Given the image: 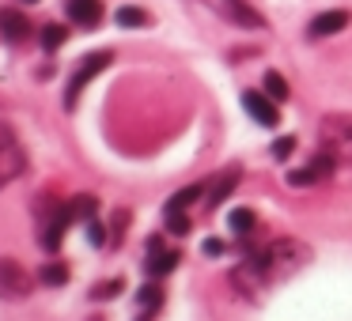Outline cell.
Returning <instances> with one entry per match:
<instances>
[{"label":"cell","mask_w":352,"mask_h":321,"mask_svg":"<svg viewBox=\"0 0 352 321\" xmlns=\"http://www.w3.org/2000/svg\"><path fill=\"white\" fill-rule=\"evenodd\" d=\"M261 261H265V272H269V283L276 280H292L296 272H303L307 265L314 261V250L299 238H276L261 250Z\"/></svg>","instance_id":"obj_1"},{"label":"cell","mask_w":352,"mask_h":321,"mask_svg":"<svg viewBox=\"0 0 352 321\" xmlns=\"http://www.w3.org/2000/svg\"><path fill=\"white\" fill-rule=\"evenodd\" d=\"M318 147L337 159V167H352V114H326L318 121Z\"/></svg>","instance_id":"obj_2"},{"label":"cell","mask_w":352,"mask_h":321,"mask_svg":"<svg viewBox=\"0 0 352 321\" xmlns=\"http://www.w3.org/2000/svg\"><path fill=\"white\" fill-rule=\"evenodd\" d=\"M27 170V152L23 144L16 140V132L8 129V125L0 121V189L4 185H12L19 174Z\"/></svg>","instance_id":"obj_3"},{"label":"cell","mask_w":352,"mask_h":321,"mask_svg":"<svg viewBox=\"0 0 352 321\" xmlns=\"http://www.w3.org/2000/svg\"><path fill=\"white\" fill-rule=\"evenodd\" d=\"M337 170V159L329 152H314L311 155V163L307 167H299V170H288V185H296V189H307V185H322V182H329V174Z\"/></svg>","instance_id":"obj_4"},{"label":"cell","mask_w":352,"mask_h":321,"mask_svg":"<svg viewBox=\"0 0 352 321\" xmlns=\"http://www.w3.org/2000/svg\"><path fill=\"white\" fill-rule=\"evenodd\" d=\"M110 64V54L107 49H99V54H87L84 61L76 64V72H72V80H69V87H65V106H76V99H80V91H84L87 84H91L95 76H99L102 69Z\"/></svg>","instance_id":"obj_5"},{"label":"cell","mask_w":352,"mask_h":321,"mask_svg":"<svg viewBox=\"0 0 352 321\" xmlns=\"http://www.w3.org/2000/svg\"><path fill=\"white\" fill-rule=\"evenodd\" d=\"M72 223V212H69V200L65 204H50L46 215H42V230H38V246L46 253H57V246H61L65 238V227Z\"/></svg>","instance_id":"obj_6"},{"label":"cell","mask_w":352,"mask_h":321,"mask_svg":"<svg viewBox=\"0 0 352 321\" xmlns=\"http://www.w3.org/2000/svg\"><path fill=\"white\" fill-rule=\"evenodd\" d=\"M31 295V276L12 257H0V298H27Z\"/></svg>","instance_id":"obj_7"},{"label":"cell","mask_w":352,"mask_h":321,"mask_svg":"<svg viewBox=\"0 0 352 321\" xmlns=\"http://www.w3.org/2000/svg\"><path fill=\"white\" fill-rule=\"evenodd\" d=\"M243 106H246V114H250L254 121L261 125V129H276V121H280V114H276V102L269 99V95H261V91H246V95H243Z\"/></svg>","instance_id":"obj_8"},{"label":"cell","mask_w":352,"mask_h":321,"mask_svg":"<svg viewBox=\"0 0 352 321\" xmlns=\"http://www.w3.org/2000/svg\"><path fill=\"white\" fill-rule=\"evenodd\" d=\"M175 265H178V250H163V238L155 235L152 242H148V276H167V272H175Z\"/></svg>","instance_id":"obj_9"},{"label":"cell","mask_w":352,"mask_h":321,"mask_svg":"<svg viewBox=\"0 0 352 321\" xmlns=\"http://www.w3.org/2000/svg\"><path fill=\"white\" fill-rule=\"evenodd\" d=\"M65 12H69V19H72V23H80L84 31L99 27V19H102V4H99V0H65Z\"/></svg>","instance_id":"obj_10"},{"label":"cell","mask_w":352,"mask_h":321,"mask_svg":"<svg viewBox=\"0 0 352 321\" xmlns=\"http://www.w3.org/2000/svg\"><path fill=\"white\" fill-rule=\"evenodd\" d=\"M349 12H322V16L311 19V27H307V38H329V34L344 31L349 27Z\"/></svg>","instance_id":"obj_11"},{"label":"cell","mask_w":352,"mask_h":321,"mask_svg":"<svg viewBox=\"0 0 352 321\" xmlns=\"http://www.w3.org/2000/svg\"><path fill=\"white\" fill-rule=\"evenodd\" d=\"M0 34L8 42H27L31 38V19L23 12H0Z\"/></svg>","instance_id":"obj_12"},{"label":"cell","mask_w":352,"mask_h":321,"mask_svg":"<svg viewBox=\"0 0 352 321\" xmlns=\"http://www.w3.org/2000/svg\"><path fill=\"white\" fill-rule=\"evenodd\" d=\"M220 4H223V12H228V16L235 19V23L254 27V31H261V27H265V19H261L258 12H254L250 4H246V0H220Z\"/></svg>","instance_id":"obj_13"},{"label":"cell","mask_w":352,"mask_h":321,"mask_svg":"<svg viewBox=\"0 0 352 321\" xmlns=\"http://www.w3.org/2000/svg\"><path fill=\"white\" fill-rule=\"evenodd\" d=\"M69 212H72V223H91L95 219V212H99V200L91 197V193H80V197H72L69 200Z\"/></svg>","instance_id":"obj_14"},{"label":"cell","mask_w":352,"mask_h":321,"mask_svg":"<svg viewBox=\"0 0 352 321\" xmlns=\"http://www.w3.org/2000/svg\"><path fill=\"white\" fill-rule=\"evenodd\" d=\"M228 227L235 230L239 238H246L254 227H258V215H254L250 208H231V212H228Z\"/></svg>","instance_id":"obj_15"},{"label":"cell","mask_w":352,"mask_h":321,"mask_svg":"<svg viewBox=\"0 0 352 321\" xmlns=\"http://www.w3.org/2000/svg\"><path fill=\"white\" fill-rule=\"evenodd\" d=\"M42 287H61V283H69V268H65V261H46L38 272Z\"/></svg>","instance_id":"obj_16"},{"label":"cell","mask_w":352,"mask_h":321,"mask_svg":"<svg viewBox=\"0 0 352 321\" xmlns=\"http://www.w3.org/2000/svg\"><path fill=\"white\" fill-rule=\"evenodd\" d=\"M261 84H265V95L273 102H288L292 87H288V80H284L280 72H265V80H261Z\"/></svg>","instance_id":"obj_17"},{"label":"cell","mask_w":352,"mask_h":321,"mask_svg":"<svg viewBox=\"0 0 352 321\" xmlns=\"http://www.w3.org/2000/svg\"><path fill=\"white\" fill-rule=\"evenodd\" d=\"M239 185V170H228L223 178H216V185H212V197H208V204H220V200H228L231 197V189Z\"/></svg>","instance_id":"obj_18"},{"label":"cell","mask_w":352,"mask_h":321,"mask_svg":"<svg viewBox=\"0 0 352 321\" xmlns=\"http://www.w3.org/2000/svg\"><path fill=\"white\" fill-rule=\"evenodd\" d=\"M118 27H152V16L144 8L125 4V8H118Z\"/></svg>","instance_id":"obj_19"},{"label":"cell","mask_w":352,"mask_h":321,"mask_svg":"<svg viewBox=\"0 0 352 321\" xmlns=\"http://www.w3.org/2000/svg\"><path fill=\"white\" fill-rule=\"evenodd\" d=\"M137 306H140V310H144V313L160 310V306H163V291L155 287V283H144V287L137 291Z\"/></svg>","instance_id":"obj_20"},{"label":"cell","mask_w":352,"mask_h":321,"mask_svg":"<svg viewBox=\"0 0 352 321\" xmlns=\"http://www.w3.org/2000/svg\"><path fill=\"white\" fill-rule=\"evenodd\" d=\"M65 38H69V31H65L61 23H46V27H42V49H57Z\"/></svg>","instance_id":"obj_21"},{"label":"cell","mask_w":352,"mask_h":321,"mask_svg":"<svg viewBox=\"0 0 352 321\" xmlns=\"http://www.w3.org/2000/svg\"><path fill=\"white\" fill-rule=\"evenodd\" d=\"M201 197H205V185H190V189L175 193V197H170V204H167V208H190L193 200H201Z\"/></svg>","instance_id":"obj_22"},{"label":"cell","mask_w":352,"mask_h":321,"mask_svg":"<svg viewBox=\"0 0 352 321\" xmlns=\"http://www.w3.org/2000/svg\"><path fill=\"white\" fill-rule=\"evenodd\" d=\"M167 227L170 235H190V219L182 215V208H167Z\"/></svg>","instance_id":"obj_23"},{"label":"cell","mask_w":352,"mask_h":321,"mask_svg":"<svg viewBox=\"0 0 352 321\" xmlns=\"http://www.w3.org/2000/svg\"><path fill=\"white\" fill-rule=\"evenodd\" d=\"M107 223H99V219H91V223H87V242H91V246H107L110 242V235H107Z\"/></svg>","instance_id":"obj_24"},{"label":"cell","mask_w":352,"mask_h":321,"mask_svg":"<svg viewBox=\"0 0 352 321\" xmlns=\"http://www.w3.org/2000/svg\"><path fill=\"white\" fill-rule=\"evenodd\" d=\"M122 287H125L122 280H107V283H95V287H91V298H95V302H99V298H114V295H118V291H122Z\"/></svg>","instance_id":"obj_25"},{"label":"cell","mask_w":352,"mask_h":321,"mask_svg":"<svg viewBox=\"0 0 352 321\" xmlns=\"http://www.w3.org/2000/svg\"><path fill=\"white\" fill-rule=\"evenodd\" d=\"M296 152V136H280V140H273V159H288V155Z\"/></svg>","instance_id":"obj_26"},{"label":"cell","mask_w":352,"mask_h":321,"mask_svg":"<svg viewBox=\"0 0 352 321\" xmlns=\"http://www.w3.org/2000/svg\"><path fill=\"white\" fill-rule=\"evenodd\" d=\"M201 253H205V257H223L228 246H223L220 238H205V242H201Z\"/></svg>","instance_id":"obj_27"},{"label":"cell","mask_w":352,"mask_h":321,"mask_svg":"<svg viewBox=\"0 0 352 321\" xmlns=\"http://www.w3.org/2000/svg\"><path fill=\"white\" fill-rule=\"evenodd\" d=\"M137 321H148V313H144V310H140V313H137Z\"/></svg>","instance_id":"obj_28"},{"label":"cell","mask_w":352,"mask_h":321,"mask_svg":"<svg viewBox=\"0 0 352 321\" xmlns=\"http://www.w3.org/2000/svg\"><path fill=\"white\" fill-rule=\"evenodd\" d=\"M23 4H38V0H23Z\"/></svg>","instance_id":"obj_29"}]
</instances>
